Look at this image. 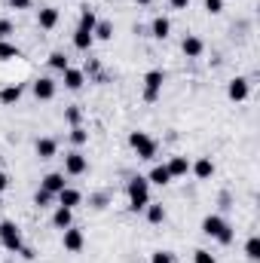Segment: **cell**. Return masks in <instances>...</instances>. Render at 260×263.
I'll use <instances>...</instances> for the list:
<instances>
[{"instance_id":"obj_16","label":"cell","mask_w":260,"mask_h":263,"mask_svg":"<svg viewBox=\"0 0 260 263\" xmlns=\"http://www.w3.org/2000/svg\"><path fill=\"white\" fill-rule=\"evenodd\" d=\"M22 95H25V89H22L18 83H15V86H6V89H0V104H6V107H9V104H18Z\"/></svg>"},{"instance_id":"obj_39","label":"cell","mask_w":260,"mask_h":263,"mask_svg":"<svg viewBox=\"0 0 260 263\" xmlns=\"http://www.w3.org/2000/svg\"><path fill=\"white\" fill-rule=\"evenodd\" d=\"M18 254H22L25 260H34V251H31V248H25V245H22V251H18Z\"/></svg>"},{"instance_id":"obj_38","label":"cell","mask_w":260,"mask_h":263,"mask_svg":"<svg viewBox=\"0 0 260 263\" xmlns=\"http://www.w3.org/2000/svg\"><path fill=\"white\" fill-rule=\"evenodd\" d=\"M6 187H9V175H6V172H0V193H3Z\"/></svg>"},{"instance_id":"obj_11","label":"cell","mask_w":260,"mask_h":263,"mask_svg":"<svg viewBox=\"0 0 260 263\" xmlns=\"http://www.w3.org/2000/svg\"><path fill=\"white\" fill-rule=\"evenodd\" d=\"M181 49H184V55H187V59H199V55L205 52V43H202L196 34H187V37H184V43H181Z\"/></svg>"},{"instance_id":"obj_30","label":"cell","mask_w":260,"mask_h":263,"mask_svg":"<svg viewBox=\"0 0 260 263\" xmlns=\"http://www.w3.org/2000/svg\"><path fill=\"white\" fill-rule=\"evenodd\" d=\"M52 193H46V190H43V187H40V190H37V196H34V205H37V208H49V205H52Z\"/></svg>"},{"instance_id":"obj_15","label":"cell","mask_w":260,"mask_h":263,"mask_svg":"<svg viewBox=\"0 0 260 263\" xmlns=\"http://www.w3.org/2000/svg\"><path fill=\"white\" fill-rule=\"evenodd\" d=\"M165 168H169V175H172V178H184V175L190 172V159H187V156H172Z\"/></svg>"},{"instance_id":"obj_17","label":"cell","mask_w":260,"mask_h":263,"mask_svg":"<svg viewBox=\"0 0 260 263\" xmlns=\"http://www.w3.org/2000/svg\"><path fill=\"white\" fill-rule=\"evenodd\" d=\"M52 223H55L59 230H67V227H73V208H65V205H59V208H55V214H52Z\"/></svg>"},{"instance_id":"obj_7","label":"cell","mask_w":260,"mask_h":263,"mask_svg":"<svg viewBox=\"0 0 260 263\" xmlns=\"http://www.w3.org/2000/svg\"><path fill=\"white\" fill-rule=\"evenodd\" d=\"M65 236H62V242H65V251L70 254H77V251H83V245H86V236H83V230H77V227H67L62 230Z\"/></svg>"},{"instance_id":"obj_8","label":"cell","mask_w":260,"mask_h":263,"mask_svg":"<svg viewBox=\"0 0 260 263\" xmlns=\"http://www.w3.org/2000/svg\"><path fill=\"white\" fill-rule=\"evenodd\" d=\"M34 95L40 98V101H52L55 98V80L52 77H40V80H34Z\"/></svg>"},{"instance_id":"obj_5","label":"cell","mask_w":260,"mask_h":263,"mask_svg":"<svg viewBox=\"0 0 260 263\" xmlns=\"http://www.w3.org/2000/svg\"><path fill=\"white\" fill-rule=\"evenodd\" d=\"M162 83H165V73H162V70L144 73V101H156L159 92H162Z\"/></svg>"},{"instance_id":"obj_13","label":"cell","mask_w":260,"mask_h":263,"mask_svg":"<svg viewBox=\"0 0 260 263\" xmlns=\"http://www.w3.org/2000/svg\"><path fill=\"white\" fill-rule=\"evenodd\" d=\"M37 25H40L43 31H52V28L59 25V9H55V6H43L40 15H37Z\"/></svg>"},{"instance_id":"obj_25","label":"cell","mask_w":260,"mask_h":263,"mask_svg":"<svg viewBox=\"0 0 260 263\" xmlns=\"http://www.w3.org/2000/svg\"><path fill=\"white\" fill-rule=\"evenodd\" d=\"M92 37H95V40H110V37H114V25H110V22H98L95 31H92Z\"/></svg>"},{"instance_id":"obj_18","label":"cell","mask_w":260,"mask_h":263,"mask_svg":"<svg viewBox=\"0 0 260 263\" xmlns=\"http://www.w3.org/2000/svg\"><path fill=\"white\" fill-rule=\"evenodd\" d=\"M55 199H59V205H65V208H77V205L83 202V193H80V190H73V187H65Z\"/></svg>"},{"instance_id":"obj_2","label":"cell","mask_w":260,"mask_h":263,"mask_svg":"<svg viewBox=\"0 0 260 263\" xmlns=\"http://www.w3.org/2000/svg\"><path fill=\"white\" fill-rule=\"evenodd\" d=\"M126 190H129V208L132 211H144V208L150 205V181H147V178L135 175Z\"/></svg>"},{"instance_id":"obj_34","label":"cell","mask_w":260,"mask_h":263,"mask_svg":"<svg viewBox=\"0 0 260 263\" xmlns=\"http://www.w3.org/2000/svg\"><path fill=\"white\" fill-rule=\"evenodd\" d=\"M67 123H70V126H77V123H80V107H67Z\"/></svg>"},{"instance_id":"obj_12","label":"cell","mask_w":260,"mask_h":263,"mask_svg":"<svg viewBox=\"0 0 260 263\" xmlns=\"http://www.w3.org/2000/svg\"><path fill=\"white\" fill-rule=\"evenodd\" d=\"M190 172H193L199 181H208L211 175H214V162L208 159V156H202V159H196V162H190Z\"/></svg>"},{"instance_id":"obj_40","label":"cell","mask_w":260,"mask_h":263,"mask_svg":"<svg viewBox=\"0 0 260 263\" xmlns=\"http://www.w3.org/2000/svg\"><path fill=\"white\" fill-rule=\"evenodd\" d=\"M135 3H141V6H147V3H150V0H135Z\"/></svg>"},{"instance_id":"obj_36","label":"cell","mask_w":260,"mask_h":263,"mask_svg":"<svg viewBox=\"0 0 260 263\" xmlns=\"http://www.w3.org/2000/svg\"><path fill=\"white\" fill-rule=\"evenodd\" d=\"M172 3V9H187L190 6V0H169Z\"/></svg>"},{"instance_id":"obj_23","label":"cell","mask_w":260,"mask_h":263,"mask_svg":"<svg viewBox=\"0 0 260 263\" xmlns=\"http://www.w3.org/2000/svg\"><path fill=\"white\" fill-rule=\"evenodd\" d=\"M92 43H95V37H92V34H89V31H80V28H77V31H73V46H77V49H80V52H86V49H89V46H92Z\"/></svg>"},{"instance_id":"obj_31","label":"cell","mask_w":260,"mask_h":263,"mask_svg":"<svg viewBox=\"0 0 260 263\" xmlns=\"http://www.w3.org/2000/svg\"><path fill=\"white\" fill-rule=\"evenodd\" d=\"M193 263H217V257H214L211 251H205V248H196L193 251Z\"/></svg>"},{"instance_id":"obj_3","label":"cell","mask_w":260,"mask_h":263,"mask_svg":"<svg viewBox=\"0 0 260 263\" xmlns=\"http://www.w3.org/2000/svg\"><path fill=\"white\" fill-rule=\"evenodd\" d=\"M129 144H132V150L138 153V159H153V156H156V150H159V144H156L147 132H132Z\"/></svg>"},{"instance_id":"obj_1","label":"cell","mask_w":260,"mask_h":263,"mask_svg":"<svg viewBox=\"0 0 260 263\" xmlns=\"http://www.w3.org/2000/svg\"><path fill=\"white\" fill-rule=\"evenodd\" d=\"M202 233H205V236H211V239H217L220 245H230V242H233V236H236V233H233V227H230L220 214H208V217L202 220Z\"/></svg>"},{"instance_id":"obj_19","label":"cell","mask_w":260,"mask_h":263,"mask_svg":"<svg viewBox=\"0 0 260 263\" xmlns=\"http://www.w3.org/2000/svg\"><path fill=\"white\" fill-rule=\"evenodd\" d=\"M169 31H172V22H169L165 15H156V18H153V25H150V34H153L156 40H165V37H169Z\"/></svg>"},{"instance_id":"obj_32","label":"cell","mask_w":260,"mask_h":263,"mask_svg":"<svg viewBox=\"0 0 260 263\" xmlns=\"http://www.w3.org/2000/svg\"><path fill=\"white\" fill-rule=\"evenodd\" d=\"M150 263H178V260H175L172 251H153L150 254Z\"/></svg>"},{"instance_id":"obj_28","label":"cell","mask_w":260,"mask_h":263,"mask_svg":"<svg viewBox=\"0 0 260 263\" xmlns=\"http://www.w3.org/2000/svg\"><path fill=\"white\" fill-rule=\"evenodd\" d=\"M70 141L80 147V144H86V141H89V132L83 129V126H70Z\"/></svg>"},{"instance_id":"obj_10","label":"cell","mask_w":260,"mask_h":263,"mask_svg":"<svg viewBox=\"0 0 260 263\" xmlns=\"http://www.w3.org/2000/svg\"><path fill=\"white\" fill-rule=\"evenodd\" d=\"M248 92H251V86H248V80H245V77H233V80H230V86H227V95H230L233 101H245V98H248Z\"/></svg>"},{"instance_id":"obj_27","label":"cell","mask_w":260,"mask_h":263,"mask_svg":"<svg viewBox=\"0 0 260 263\" xmlns=\"http://www.w3.org/2000/svg\"><path fill=\"white\" fill-rule=\"evenodd\" d=\"M49 67L65 73L67 67H70V65H67V55H65V52H52V55H49Z\"/></svg>"},{"instance_id":"obj_26","label":"cell","mask_w":260,"mask_h":263,"mask_svg":"<svg viewBox=\"0 0 260 263\" xmlns=\"http://www.w3.org/2000/svg\"><path fill=\"white\" fill-rule=\"evenodd\" d=\"M144 211H147V220H150V223H162V220H165V208H162V205H153V202H150Z\"/></svg>"},{"instance_id":"obj_37","label":"cell","mask_w":260,"mask_h":263,"mask_svg":"<svg viewBox=\"0 0 260 263\" xmlns=\"http://www.w3.org/2000/svg\"><path fill=\"white\" fill-rule=\"evenodd\" d=\"M12 3V9H28L31 6V0H9Z\"/></svg>"},{"instance_id":"obj_21","label":"cell","mask_w":260,"mask_h":263,"mask_svg":"<svg viewBox=\"0 0 260 263\" xmlns=\"http://www.w3.org/2000/svg\"><path fill=\"white\" fill-rule=\"evenodd\" d=\"M147 181H150V184H156V187H165V184H172V175H169V168H165V165H153V172L147 175Z\"/></svg>"},{"instance_id":"obj_22","label":"cell","mask_w":260,"mask_h":263,"mask_svg":"<svg viewBox=\"0 0 260 263\" xmlns=\"http://www.w3.org/2000/svg\"><path fill=\"white\" fill-rule=\"evenodd\" d=\"M95 25H98V15H95V9H83V15H80V25H77V28L92 34V31H95Z\"/></svg>"},{"instance_id":"obj_20","label":"cell","mask_w":260,"mask_h":263,"mask_svg":"<svg viewBox=\"0 0 260 263\" xmlns=\"http://www.w3.org/2000/svg\"><path fill=\"white\" fill-rule=\"evenodd\" d=\"M55 150H59L55 138H40V141H37V156H40V159H52Z\"/></svg>"},{"instance_id":"obj_9","label":"cell","mask_w":260,"mask_h":263,"mask_svg":"<svg viewBox=\"0 0 260 263\" xmlns=\"http://www.w3.org/2000/svg\"><path fill=\"white\" fill-rule=\"evenodd\" d=\"M40 187L46 190V193H52V196H59L62 190L67 187V181H65V172H49L43 181H40Z\"/></svg>"},{"instance_id":"obj_35","label":"cell","mask_w":260,"mask_h":263,"mask_svg":"<svg viewBox=\"0 0 260 263\" xmlns=\"http://www.w3.org/2000/svg\"><path fill=\"white\" fill-rule=\"evenodd\" d=\"M9 34H12V22L0 18V37H9Z\"/></svg>"},{"instance_id":"obj_29","label":"cell","mask_w":260,"mask_h":263,"mask_svg":"<svg viewBox=\"0 0 260 263\" xmlns=\"http://www.w3.org/2000/svg\"><path fill=\"white\" fill-rule=\"evenodd\" d=\"M18 55H22V52H18L15 46H9V43H3V40H0V62H9V59H18Z\"/></svg>"},{"instance_id":"obj_24","label":"cell","mask_w":260,"mask_h":263,"mask_svg":"<svg viewBox=\"0 0 260 263\" xmlns=\"http://www.w3.org/2000/svg\"><path fill=\"white\" fill-rule=\"evenodd\" d=\"M245 257H248L251 263L260 260V239H257V236H251V239L245 242Z\"/></svg>"},{"instance_id":"obj_4","label":"cell","mask_w":260,"mask_h":263,"mask_svg":"<svg viewBox=\"0 0 260 263\" xmlns=\"http://www.w3.org/2000/svg\"><path fill=\"white\" fill-rule=\"evenodd\" d=\"M0 242L6 251H22V230L12 220H0Z\"/></svg>"},{"instance_id":"obj_6","label":"cell","mask_w":260,"mask_h":263,"mask_svg":"<svg viewBox=\"0 0 260 263\" xmlns=\"http://www.w3.org/2000/svg\"><path fill=\"white\" fill-rule=\"evenodd\" d=\"M89 172V159L80 153V150H73V153H67L65 156V175H86Z\"/></svg>"},{"instance_id":"obj_33","label":"cell","mask_w":260,"mask_h":263,"mask_svg":"<svg viewBox=\"0 0 260 263\" xmlns=\"http://www.w3.org/2000/svg\"><path fill=\"white\" fill-rule=\"evenodd\" d=\"M205 12H211V15L224 12V0H205Z\"/></svg>"},{"instance_id":"obj_14","label":"cell","mask_w":260,"mask_h":263,"mask_svg":"<svg viewBox=\"0 0 260 263\" xmlns=\"http://www.w3.org/2000/svg\"><path fill=\"white\" fill-rule=\"evenodd\" d=\"M62 77H65V86L70 89V92H80V89H83V83H86V73H83V70H77V67H67Z\"/></svg>"}]
</instances>
